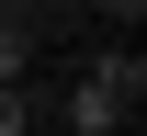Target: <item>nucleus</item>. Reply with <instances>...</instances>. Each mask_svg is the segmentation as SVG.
Masks as SVG:
<instances>
[{
    "mask_svg": "<svg viewBox=\"0 0 147 136\" xmlns=\"http://www.w3.org/2000/svg\"><path fill=\"white\" fill-rule=\"evenodd\" d=\"M113 125H125V102H113L102 79H79L68 91V136H113Z\"/></svg>",
    "mask_w": 147,
    "mask_h": 136,
    "instance_id": "obj_1",
    "label": "nucleus"
},
{
    "mask_svg": "<svg viewBox=\"0 0 147 136\" xmlns=\"http://www.w3.org/2000/svg\"><path fill=\"white\" fill-rule=\"evenodd\" d=\"M23 57H34V23L0 12V91H23Z\"/></svg>",
    "mask_w": 147,
    "mask_h": 136,
    "instance_id": "obj_2",
    "label": "nucleus"
},
{
    "mask_svg": "<svg viewBox=\"0 0 147 136\" xmlns=\"http://www.w3.org/2000/svg\"><path fill=\"white\" fill-rule=\"evenodd\" d=\"M0 136H34V114H23V91H0Z\"/></svg>",
    "mask_w": 147,
    "mask_h": 136,
    "instance_id": "obj_3",
    "label": "nucleus"
},
{
    "mask_svg": "<svg viewBox=\"0 0 147 136\" xmlns=\"http://www.w3.org/2000/svg\"><path fill=\"white\" fill-rule=\"evenodd\" d=\"M113 136H136V125H113Z\"/></svg>",
    "mask_w": 147,
    "mask_h": 136,
    "instance_id": "obj_4",
    "label": "nucleus"
}]
</instances>
